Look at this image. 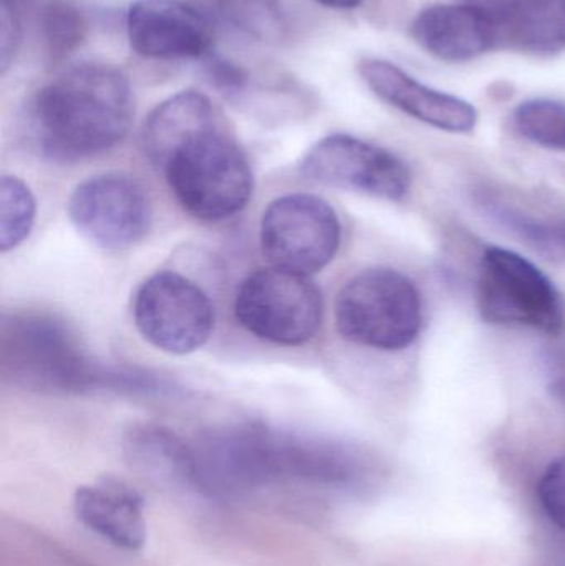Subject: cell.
I'll list each match as a JSON object with an SVG mask.
<instances>
[{"label":"cell","mask_w":565,"mask_h":566,"mask_svg":"<svg viewBox=\"0 0 565 566\" xmlns=\"http://www.w3.org/2000/svg\"><path fill=\"white\" fill-rule=\"evenodd\" d=\"M191 446L196 492L218 502L238 501L281 484L362 492L380 475L374 455L358 446L265 422L209 429Z\"/></svg>","instance_id":"obj_1"},{"label":"cell","mask_w":565,"mask_h":566,"mask_svg":"<svg viewBox=\"0 0 565 566\" xmlns=\"http://www.w3.org/2000/svg\"><path fill=\"white\" fill-rule=\"evenodd\" d=\"M142 139L182 211L198 221H228L251 201V163L221 109L202 93L186 90L159 103Z\"/></svg>","instance_id":"obj_2"},{"label":"cell","mask_w":565,"mask_h":566,"mask_svg":"<svg viewBox=\"0 0 565 566\" xmlns=\"http://www.w3.org/2000/svg\"><path fill=\"white\" fill-rule=\"evenodd\" d=\"M133 116L135 98L123 72L85 62L63 70L32 96L27 125L45 158L76 163L115 148Z\"/></svg>","instance_id":"obj_3"},{"label":"cell","mask_w":565,"mask_h":566,"mask_svg":"<svg viewBox=\"0 0 565 566\" xmlns=\"http://www.w3.org/2000/svg\"><path fill=\"white\" fill-rule=\"evenodd\" d=\"M0 373L9 385L43 395H151L169 389L168 382L155 375L103 365L90 355L69 323L39 310L3 313Z\"/></svg>","instance_id":"obj_4"},{"label":"cell","mask_w":565,"mask_h":566,"mask_svg":"<svg viewBox=\"0 0 565 566\" xmlns=\"http://www.w3.org/2000/svg\"><path fill=\"white\" fill-rule=\"evenodd\" d=\"M335 325L354 345L401 352L414 345L423 325L420 290L397 269H365L338 292Z\"/></svg>","instance_id":"obj_5"},{"label":"cell","mask_w":565,"mask_h":566,"mask_svg":"<svg viewBox=\"0 0 565 566\" xmlns=\"http://www.w3.org/2000/svg\"><path fill=\"white\" fill-rule=\"evenodd\" d=\"M234 316L255 338L302 346L321 332L324 296L311 275L271 265L251 272L239 285Z\"/></svg>","instance_id":"obj_6"},{"label":"cell","mask_w":565,"mask_h":566,"mask_svg":"<svg viewBox=\"0 0 565 566\" xmlns=\"http://www.w3.org/2000/svg\"><path fill=\"white\" fill-rule=\"evenodd\" d=\"M478 308L493 325L546 335H559L565 326V303L554 282L523 255L496 245L481 258Z\"/></svg>","instance_id":"obj_7"},{"label":"cell","mask_w":565,"mask_h":566,"mask_svg":"<svg viewBox=\"0 0 565 566\" xmlns=\"http://www.w3.org/2000/svg\"><path fill=\"white\" fill-rule=\"evenodd\" d=\"M269 264L312 275L327 268L342 242V224L325 199L305 192L281 196L265 209L259 229Z\"/></svg>","instance_id":"obj_8"},{"label":"cell","mask_w":565,"mask_h":566,"mask_svg":"<svg viewBox=\"0 0 565 566\" xmlns=\"http://www.w3.org/2000/svg\"><path fill=\"white\" fill-rule=\"evenodd\" d=\"M143 338L169 355H189L215 332V305L208 293L186 275L165 271L146 279L133 303Z\"/></svg>","instance_id":"obj_9"},{"label":"cell","mask_w":565,"mask_h":566,"mask_svg":"<svg viewBox=\"0 0 565 566\" xmlns=\"http://www.w3.org/2000/svg\"><path fill=\"white\" fill-rule=\"evenodd\" d=\"M73 228L96 248L125 251L151 228V202L138 179L103 172L80 182L66 205Z\"/></svg>","instance_id":"obj_10"},{"label":"cell","mask_w":565,"mask_h":566,"mask_svg":"<svg viewBox=\"0 0 565 566\" xmlns=\"http://www.w3.org/2000/svg\"><path fill=\"white\" fill-rule=\"evenodd\" d=\"M308 181L381 201H401L410 192L411 172L395 153L357 136H325L301 163Z\"/></svg>","instance_id":"obj_11"},{"label":"cell","mask_w":565,"mask_h":566,"mask_svg":"<svg viewBox=\"0 0 565 566\" xmlns=\"http://www.w3.org/2000/svg\"><path fill=\"white\" fill-rule=\"evenodd\" d=\"M126 35L149 60L202 59L212 45L209 20L185 0H136L126 13Z\"/></svg>","instance_id":"obj_12"},{"label":"cell","mask_w":565,"mask_h":566,"mask_svg":"<svg viewBox=\"0 0 565 566\" xmlns=\"http://www.w3.org/2000/svg\"><path fill=\"white\" fill-rule=\"evenodd\" d=\"M358 73L381 102L418 122L457 135L473 132L477 126L478 109L470 102L418 82L388 60L365 56L358 63Z\"/></svg>","instance_id":"obj_13"},{"label":"cell","mask_w":565,"mask_h":566,"mask_svg":"<svg viewBox=\"0 0 565 566\" xmlns=\"http://www.w3.org/2000/svg\"><path fill=\"white\" fill-rule=\"evenodd\" d=\"M415 40L435 59L463 63L500 46L493 17L474 3H437L415 17Z\"/></svg>","instance_id":"obj_14"},{"label":"cell","mask_w":565,"mask_h":566,"mask_svg":"<svg viewBox=\"0 0 565 566\" xmlns=\"http://www.w3.org/2000/svg\"><path fill=\"white\" fill-rule=\"evenodd\" d=\"M73 511L86 528L115 547L136 552L145 545V502L123 482L106 479L76 489Z\"/></svg>","instance_id":"obj_15"},{"label":"cell","mask_w":565,"mask_h":566,"mask_svg":"<svg viewBox=\"0 0 565 566\" xmlns=\"http://www.w3.org/2000/svg\"><path fill=\"white\" fill-rule=\"evenodd\" d=\"M486 10L500 45L537 56L565 52V0H467Z\"/></svg>","instance_id":"obj_16"},{"label":"cell","mask_w":565,"mask_h":566,"mask_svg":"<svg viewBox=\"0 0 565 566\" xmlns=\"http://www.w3.org/2000/svg\"><path fill=\"white\" fill-rule=\"evenodd\" d=\"M123 451L133 468L159 484L196 492L192 446L171 429L151 422L129 426L123 436Z\"/></svg>","instance_id":"obj_17"},{"label":"cell","mask_w":565,"mask_h":566,"mask_svg":"<svg viewBox=\"0 0 565 566\" xmlns=\"http://www.w3.org/2000/svg\"><path fill=\"white\" fill-rule=\"evenodd\" d=\"M39 29L45 55L59 63L82 45L90 20L76 0H46L40 9Z\"/></svg>","instance_id":"obj_18"},{"label":"cell","mask_w":565,"mask_h":566,"mask_svg":"<svg viewBox=\"0 0 565 566\" xmlns=\"http://www.w3.org/2000/svg\"><path fill=\"white\" fill-rule=\"evenodd\" d=\"M219 15L259 42H279L287 32L282 0H215Z\"/></svg>","instance_id":"obj_19"},{"label":"cell","mask_w":565,"mask_h":566,"mask_svg":"<svg viewBox=\"0 0 565 566\" xmlns=\"http://www.w3.org/2000/svg\"><path fill=\"white\" fill-rule=\"evenodd\" d=\"M517 135L541 148L565 153V103L559 99L533 98L513 112Z\"/></svg>","instance_id":"obj_20"},{"label":"cell","mask_w":565,"mask_h":566,"mask_svg":"<svg viewBox=\"0 0 565 566\" xmlns=\"http://www.w3.org/2000/svg\"><path fill=\"white\" fill-rule=\"evenodd\" d=\"M36 201L17 176L0 179V251H12L29 239L35 224Z\"/></svg>","instance_id":"obj_21"},{"label":"cell","mask_w":565,"mask_h":566,"mask_svg":"<svg viewBox=\"0 0 565 566\" xmlns=\"http://www.w3.org/2000/svg\"><path fill=\"white\" fill-rule=\"evenodd\" d=\"M537 492L547 517L565 532V455L547 468Z\"/></svg>","instance_id":"obj_22"},{"label":"cell","mask_w":565,"mask_h":566,"mask_svg":"<svg viewBox=\"0 0 565 566\" xmlns=\"http://www.w3.org/2000/svg\"><path fill=\"white\" fill-rule=\"evenodd\" d=\"M208 75L211 85L229 96H239L248 86V73L224 60H209Z\"/></svg>","instance_id":"obj_23"},{"label":"cell","mask_w":565,"mask_h":566,"mask_svg":"<svg viewBox=\"0 0 565 566\" xmlns=\"http://www.w3.org/2000/svg\"><path fill=\"white\" fill-rule=\"evenodd\" d=\"M315 2L327 7V9L352 10L357 9L358 6H362L364 0H315Z\"/></svg>","instance_id":"obj_24"},{"label":"cell","mask_w":565,"mask_h":566,"mask_svg":"<svg viewBox=\"0 0 565 566\" xmlns=\"http://www.w3.org/2000/svg\"><path fill=\"white\" fill-rule=\"evenodd\" d=\"M2 2L13 3V6L22 7L25 6L27 0H2Z\"/></svg>","instance_id":"obj_25"}]
</instances>
